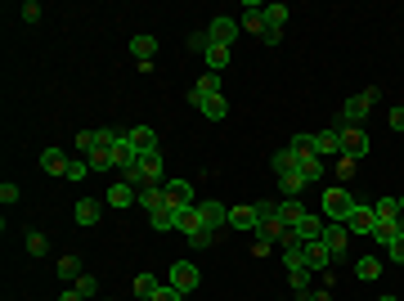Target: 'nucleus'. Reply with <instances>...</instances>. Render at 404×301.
I'll return each instance as SVG.
<instances>
[{
	"instance_id": "nucleus-1",
	"label": "nucleus",
	"mask_w": 404,
	"mask_h": 301,
	"mask_svg": "<svg viewBox=\"0 0 404 301\" xmlns=\"http://www.w3.org/2000/svg\"><path fill=\"white\" fill-rule=\"evenodd\" d=\"M355 211V198H350V189L346 185H333V189H324V198H319V216L324 221H341L346 225V216Z\"/></svg>"
},
{
	"instance_id": "nucleus-2",
	"label": "nucleus",
	"mask_w": 404,
	"mask_h": 301,
	"mask_svg": "<svg viewBox=\"0 0 404 301\" xmlns=\"http://www.w3.org/2000/svg\"><path fill=\"white\" fill-rule=\"evenodd\" d=\"M377 99H382V94H377L373 86H369V90H364V94H350V99H346V104H341V126H360V122H364V117H369V108H373ZM341 126H337V130H341Z\"/></svg>"
},
{
	"instance_id": "nucleus-3",
	"label": "nucleus",
	"mask_w": 404,
	"mask_h": 301,
	"mask_svg": "<svg viewBox=\"0 0 404 301\" xmlns=\"http://www.w3.org/2000/svg\"><path fill=\"white\" fill-rule=\"evenodd\" d=\"M220 90H225V86H220V72H202V77L189 86V104H193V108H202L207 99H216Z\"/></svg>"
},
{
	"instance_id": "nucleus-4",
	"label": "nucleus",
	"mask_w": 404,
	"mask_h": 301,
	"mask_svg": "<svg viewBox=\"0 0 404 301\" xmlns=\"http://www.w3.org/2000/svg\"><path fill=\"white\" fill-rule=\"evenodd\" d=\"M369 153V135H364L360 126H341V158L355 162V158H364Z\"/></svg>"
},
{
	"instance_id": "nucleus-5",
	"label": "nucleus",
	"mask_w": 404,
	"mask_h": 301,
	"mask_svg": "<svg viewBox=\"0 0 404 301\" xmlns=\"http://www.w3.org/2000/svg\"><path fill=\"white\" fill-rule=\"evenodd\" d=\"M346 243H350V230H346L341 221H328V225H324V247L333 252V261L346 257Z\"/></svg>"
},
{
	"instance_id": "nucleus-6",
	"label": "nucleus",
	"mask_w": 404,
	"mask_h": 301,
	"mask_svg": "<svg viewBox=\"0 0 404 301\" xmlns=\"http://www.w3.org/2000/svg\"><path fill=\"white\" fill-rule=\"evenodd\" d=\"M162 194H166V207H171V211H185V207H193V189H189V180H166V185H162Z\"/></svg>"
},
{
	"instance_id": "nucleus-7",
	"label": "nucleus",
	"mask_w": 404,
	"mask_h": 301,
	"mask_svg": "<svg viewBox=\"0 0 404 301\" xmlns=\"http://www.w3.org/2000/svg\"><path fill=\"white\" fill-rule=\"evenodd\" d=\"M202 283V274H198V266H189V261H176V266H171V288H180V293H193V288Z\"/></svg>"
},
{
	"instance_id": "nucleus-8",
	"label": "nucleus",
	"mask_w": 404,
	"mask_h": 301,
	"mask_svg": "<svg viewBox=\"0 0 404 301\" xmlns=\"http://www.w3.org/2000/svg\"><path fill=\"white\" fill-rule=\"evenodd\" d=\"M346 230L350 234H377V211L364 207V202H355V211L346 216Z\"/></svg>"
},
{
	"instance_id": "nucleus-9",
	"label": "nucleus",
	"mask_w": 404,
	"mask_h": 301,
	"mask_svg": "<svg viewBox=\"0 0 404 301\" xmlns=\"http://www.w3.org/2000/svg\"><path fill=\"white\" fill-rule=\"evenodd\" d=\"M243 32H252V36H265V27H269V18H265V5H256V0H247L243 5V23H238Z\"/></svg>"
},
{
	"instance_id": "nucleus-10",
	"label": "nucleus",
	"mask_w": 404,
	"mask_h": 301,
	"mask_svg": "<svg viewBox=\"0 0 404 301\" xmlns=\"http://www.w3.org/2000/svg\"><path fill=\"white\" fill-rule=\"evenodd\" d=\"M238 32H243V27H238L234 18H225V14H220V18H212V27H207V36H212V45H225V50L234 45V36H238Z\"/></svg>"
},
{
	"instance_id": "nucleus-11",
	"label": "nucleus",
	"mask_w": 404,
	"mask_h": 301,
	"mask_svg": "<svg viewBox=\"0 0 404 301\" xmlns=\"http://www.w3.org/2000/svg\"><path fill=\"white\" fill-rule=\"evenodd\" d=\"M324 225H328V221H324V216H314V211H305V216H301V221H297V225H292V234H297V238H301V243H314V238H324Z\"/></svg>"
},
{
	"instance_id": "nucleus-12",
	"label": "nucleus",
	"mask_w": 404,
	"mask_h": 301,
	"mask_svg": "<svg viewBox=\"0 0 404 301\" xmlns=\"http://www.w3.org/2000/svg\"><path fill=\"white\" fill-rule=\"evenodd\" d=\"M104 202H108L113 211H121V207H130V202H140V194H135L126 180H117V185H108V189H104Z\"/></svg>"
},
{
	"instance_id": "nucleus-13",
	"label": "nucleus",
	"mask_w": 404,
	"mask_h": 301,
	"mask_svg": "<svg viewBox=\"0 0 404 301\" xmlns=\"http://www.w3.org/2000/svg\"><path fill=\"white\" fill-rule=\"evenodd\" d=\"M297 176L305 185H319L324 180V158H314V153H297Z\"/></svg>"
},
{
	"instance_id": "nucleus-14",
	"label": "nucleus",
	"mask_w": 404,
	"mask_h": 301,
	"mask_svg": "<svg viewBox=\"0 0 404 301\" xmlns=\"http://www.w3.org/2000/svg\"><path fill=\"white\" fill-rule=\"evenodd\" d=\"M140 171H144V180H149V185H166L162 180V171H166V162H162V153H140Z\"/></svg>"
},
{
	"instance_id": "nucleus-15",
	"label": "nucleus",
	"mask_w": 404,
	"mask_h": 301,
	"mask_svg": "<svg viewBox=\"0 0 404 301\" xmlns=\"http://www.w3.org/2000/svg\"><path fill=\"white\" fill-rule=\"evenodd\" d=\"M198 211H202V221H207V230H225V225H229V211L225 207H220V202L216 198H207V202H198Z\"/></svg>"
},
{
	"instance_id": "nucleus-16",
	"label": "nucleus",
	"mask_w": 404,
	"mask_h": 301,
	"mask_svg": "<svg viewBox=\"0 0 404 301\" xmlns=\"http://www.w3.org/2000/svg\"><path fill=\"white\" fill-rule=\"evenodd\" d=\"M126 140H130L135 153H153V149H157V130H153V126H130Z\"/></svg>"
},
{
	"instance_id": "nucleus-17",
	"label": "nucleus",
	"mask_w": 404,
	"mask_h": 301,
	"mask_svg": "<svg viewBox=\"0 0 404 301\" xmlns=\"http://www.w3.org/2000/svg\"><path fill=\"white\" fill-rule=\"evenodd\" d=\"M328 266H333V252L324 247V238L305 243V270H328Z\"/></svg>"
},
{
	"instance_id": "nucleus-18",
	"label": "nucleus",
	"mask_w": 404,
	"mask_h": 301,
	"mask_svg": "<svg viewBox=\"0 0 404 301\" xmlns=\"http://www.w3.org/2000/svg\"><path fill=\"white\" fill-rule=\"evenodd\" d=\"M341 153V130H319L314 135V158H337Z\"/></svg>"
},
{
	"instance_id": "nucleus-19",
	"label": "nucleus",
	"mask_w": 404,
	"mask_h": 301,
	"mask_svg": "<svg viewBox=\"0 0 404 301\" xmlns=\"http://www.w3.org/2000/svg\"><path fill=\"white\" fill-rule=\"evenodd\" d=\"M104 207H108V202H99V198H81V202H77V211H72V216H77V225H99Z\"/></svg>"
},
{
	"instance_id": "nucleus-20",
	"label": "nucleus",
	"mask_w": 404,
	"mask_h": 301,
	"mask_svg": "<svg viewBox=\"0 0 404 301\" xmlns=\"http://www.w3.org/2000/svg\"><path fill=\"white\" fill-rule=\"evenodd\" d=\"M269 166H274V176H292V171H297V149H292V144H288V149H278L274 158H269Z\"/></svg>"
},
{
	"instance_id": "nucleus-21",
	"label": "nucleus",
	"mask_w": 404,
	"mask_h": 301,
	"mask_svg": "<svg viewBox=\"0 0 404 301\" xmlns=\"http://www.w3.org/2000/svg\"><path fill=\"white\" fill-rule=\"evenodd\" d=\"M113 158H117V171H130V166H140V153L130 149V140L121 135L117 140V149H113Z\"/></svg>"
},
{
	"instance_id": "nucleus-22",
	"label": "nucleus",
	"mask_w": 404,
	"mask_h": 301,
	"mask_svg": "<svg viewBox=\"0 0 404 301\" xmlns=\"http://www.w3.org/2000/svg\"><path fill=\"white\" fill-rule=\"evenodd\" d=\"M373 211H377V221H404V211H400V198H396V194L377 198V202H373Z\"/></svg>"
},
{
	"instance_id": "nucleus-23",
	"label": "nucleus",
	"mask_w": 404,
	"mask_h": 301,
	"mask_svg": "<svg viewBox=\"0 0 404 301\" xmlns=\"http://www.w3.org/2000/svg\"><path fill=\"white\" fill-rule=\"evenodd\" d=\"M68 162H72V158H63V149H45V153H41V171H50V176H63Z\"/></svg>"
},
{
	"instance_id": "nucleus-24",
	"label": "nucleus",
	"mask_w": 404,
	"mask_h": 301,
	"mask_svg": "<svg viewBox=\"0 0 404 301\" xmlns=\"http://www.w3.org/2000/svg\"><path fill=\"white\" fill-rule=\"evenodd\" d=\"M140 207L149 211V216H153V211H162V207H166V194H162V185H149V189H140Z\"/></svg>"
},
{
	"instance_id": "nucleus-25",
	"label": "nucleus",
	"mask_w": 404,
	"mask_h": 301,
	"mask_svg": "<svg viewBox=\"0 0 404 301\" xmlns=\"http://www.w3.org/2000/svg\"><path fill=\"white\" fill-rule=\"evenodd\" d=\"M130 54H135V63H153L157 41H153V36H135V41H130Z\"/></svg>"
},
{
	"instance_id": "nucleus-26",
	"label": "nucleus",
	"mask_w": 404,
	"mask_h": 301,
	"mask_svg": "<svg viewBox=\"0 0 404 301\" xmlns=\"http://www.w3.org/2000/svg\"><path fill=\"white\" fill-rule=\"evenodd\" d=\"M229 230H256V207H229Z\"/></svg>"
},
{
	"instance_id": "nucleus-27",
	"label": "nucleus",
	"mask_w": 404,
	"mask_h": 301,
	"mask_svg": "<svg viewBox=\"0 0 404 301\" xmlns=\"http://www.w3.org/2000/svg\"><path fill=\"white\" fill-rule=\"evenodd\" d=\"M301 216H305V207H301V198H283V202H278V221H283L288 230H292V225L301 221Z\"/></svg>"
},
{
	"instance_id": "nucleus-28",
	"label": "nucleus",
	"mask_w": 404,
	"mask_h": 301,
	"mask_svg": "<svg viewBox=\"0 0 404 301\" xmlns=\"http://www.w3.org/2000/svg\"><path fill=\"white\" fill-rule=\"evenodd\" d=\"M54 270H59V279H63L68 288H72V283H77V279H81V274H85V270H81V261H77V257H59V266H54Z\"/></svg>"
},
{
	"instance_id": "nucleus-29",
	"label": "nucleus",
	"mask_w": 404,
	"mask_h": 301,
	"mask_svg": "<svg viewBox=\"0 0 404 301\" xmlns=\"http://www.w3.org/2000/svg\"><path fill=\"white\" fill-rule=\"evenodd\" d=\"M288 283H292V293H297V301L310 297V270L297 266V270H288Z\"/></svg>"
},
{
	"instance_id": "nucleus-30",
	"label": "nucleus",
	"mask_w": 404,
	"mask_h": 301,
	"mask_svg": "<svg viewBox=\"0 0 404 301\" xmlns=\"http://www.w3.org/2000/svg\"><path fill=\"white\" fill-rule=\"evenodd\" d=\"M377 274H382V261H377V257H360V261H355V279L373 283Z\"/></svg>"
},
{
	"instance_id": "nucleus-31",
	"label": "nucleus",
	"mask_w": 404,
	"mask_h": 301,
	"mask_svg": "<svg viewBox=\"0 0 404 301\" xmlns=\"http://www.w3.org/2000/svg\"><path fill=\"white\" fill-rule=\"evenodd\" d=\"M278 194H283V198H301V194H305V180H301L297 171H292V176H278Z\"/></svg>"
},
{
	"instance_id": "nucleus-32",
	"label": "nucleus",
	"mask_w": 404,
	"mask_h": 301,
	"mask_svg": "<svg viewBox=\"0 0 404 301\" xmlns=\"http://www.w3.org/2000/svg\"><path fill=\"white\" fill-rule=\"evenodd\" d=\"M202 117H212V122H225V113H229V104H225V94H216V99H207L202 108H198Z\"/></svg>"
},
{
	"instance_id": "nucleus-33",
	"label": "nucleus",
	"mask_w": 404,
	"mask_h": 301,
	"mask_svg": "<svg viewBox=\"0 0 404 301\" xmlns=\"http://www.w3.org/2000/svg\"><path fill=\"white\" fill-rule=\"evenodd\" d=\"M157 288H162V283H157L153 274H135V297H140V301H153Z\"/></svg>"
},
{
	"instance_id": "nucleus-34",
	"label": "nucleus",
	"mask_w": 404,
	"mask_h": 301,
	"mask_svg": "<svg viewBox=\"0 0 404 301\" xmlns=\"http://www.w3.org/2000/svg\"><path fill=\"white\" fill-rule=\"evenodd\" d=\"M202 59H207V72H220V68H229V50H225V45H212V50H207Z\"/></svg>"
},
{
	"instance_id": "nucleus-35",
	"label": "nucleus",
	"mask_w": 404,
	"mask_h": 301,
	"mask_svg": "<svg viewBox=\"0 0 404 301\" xmlns=\"http://www.w3.org/2000/svg\"><path fill=\"white\" fill-rule=\"evenodd\" d=\"M85 176H90V162H81V158H72V162H68V171H63V180H72V185H81Z\"/></svg>"
},
{
	"instance_id": "nucleus-36",
	"label": "nucleus",
	"mask_w": 404,
	"mask_h": 301,
	"mask_svg": "<svg viewBox=\"0 0 404 301\" xmlns=\"http://www.w3.org/2000/svg\"><path fill=\"white\" fill-rule=\"evenodd\" d=\"M265 221H278V202H274V198L256 202V225H265Z\"/></svg>"
},
{
	"instance_id": "nucleus-37",
	"label": "nucleus",
	"mask_w": 404,
	"mask_h": 301,
	"mask_svg": "<svg viewBox=\"0 0 404 301\" xmlns=\"http://www.w3.org/2000/svg\"><path fill=\"white\" fill-rule=\"evenodd\" d=\"M149 225H153V230H176V211H171V207L153 211V216H149Z\"/></svg>"
},
{
	"instance_id": "nucleus-38",
	"label": "nucleus",
	"mask_w": 404,
	"mask_h": 301,
	"mask_svg": "<svg viewBox=\"0 0 404 301\" xmlns=\"http://www.w3.org/2000/svg\"><path fill=\"white\" fill-rule=\"evenodd\" d=\"M72 288H77V293H81V297H90V301H94V297H99V279H94V274H81V279H77V283H72Z\"/></svg>"
},
{
	"instance_id": "nucleus-39",
	"label": "nucleus",
	"mask_w": 404,
	"mask_h": 301,
	"mask_svg": "<svg viewBox=\"0 0 404 301\" xmlns=\"http://www.w3.org/2000/svg\"><path fill=\"white\" fill-rule=\"evenodd\" d=\"M77 149L85 153V158H90V153L99 149V135H94V130H77Z\"/></svg>"
},
{
	"instance_id": "nucleus-40",
	"label": "nucleus",
	"mask_w": 404,
	"mask_h": 301,
	"mask_svg": "<svg viewBox=\"0 0 404 301\" xmlns=\"http://www.w3.org/2000/svg\"><path fill=\"white\" fill-rule=\"evenodd\" d=\"M265 18H269V27H283V23H288V5H265Z\"/></svg>"
},
{
	"instance_id": "nucleus-41",
	"label": "nucleus",
	"mask_w": 404,
	"mask_h": 301,
	"mask_svg": "<svg viewBox=\"0 0 404 301\" xmlns=\"http://www.w3.org/2000/svg\"><path fill=\"white\" fill-rule=\"evenodd\" d=\"M189 50L207 54V50H212V36H207V32H189Z\"/></svg>"
},
{
	"instance_id": "nucleus-42",
	"label": "nucleus",
	"mask_w": 404,
	"mask_h": 301,
	"mask_svg": "<svg viewBox=\"0 0 404 301\" xmlns=\"http://www.w3.org/2000/svg\"><path fill=\"white\" fill-rule=\"evenodd\" d=\"M45 247H50V243H45V234H27V252H32V257H45Z\"/></svg>"
},
{
	"instance_id": "nucleus-43",
	"label": "nucleus",
	"mask_w": 404,
	"mask_h": 301,
	"mask_svg": "<svg viewBox=\"0 0 404 301\" xmlns=\"http://www.w3.org/2000/svg\"><path fill=\"white\" fill-rule=\"evenodd\" d=\"M153 301H185V293H180V288H171V283H162L153 293Z\"/></svg>"
},
{
	"instance_id": "nucleus-44",
	"label": "nucleus",
	"mask_w": 404,
	"mask_h": 301,
	"mask_svg": "<svg viewBox=\"0 0 404 301\" xmlns=\"http://www.w3.org/2000/svg\"><path fill=\"white\" fill-rule=\"evenodd\" d=\"M18 198H23V194H18V185H9V180H5V185H0V202H5V207H14Z\"/></svg>"
},
{
	"instance_id": "nucleus-45",
	"label": "nucleus",
	"mask_w": 404,
	"mask_h": 301,
	"mask_svg": "<svg viewBox=\"0 0 404 301\" xmlns=\"http://www.w3.org/2000/svg\"><path fill=\"white\" fill-rule=\"evenodd\" d=\"M386 252H391V261H400V266H404V234H396V238H391V243H386Z\"/></svg>"
},
{
	"instance_id": "nucleus-46",
	"label": "nucleus",
	"mask_w": 404,
	"mask_h": 301,
	"mask_svg": "<svg viewBox=\"0 0 404 301\" xmlns=\"http://www.w3.org/2000/svg\"><path fill=\"white\" fill-rule=\"evenodd\" d=\"M23 23H41V5H36V0L23 5Z\"/></svg>"
},
{
	"instance_id": "nucleus-47",
	"label": "nucleus",
	"mask_w": 404,
	"mask_h": 301,
	"mask_svg": "<svg viewBox=\"0 0 404 301\" xmlns=\"http://www.w3.org/2000/svg\"><path fill=\"white\" fill-rule=\"evenodd\" d=\"M261 41H265V45H278V41H283V27H265Z\"/></svg>"
},
{
	"instance_id": "nucleus-48",
	"label": "nucleus",
	"mask_w": 404,
	"mask_h": 301,
	"mask_svg": "<svg viewBox=\"0 0 404 301\" xmlns=\"http://www.w3.org/2000/svg\"><path fill=\"white\" fill-rule=\"evenodd\" d=\"M391 130H404V108H391Z\"/></svg>"
},
{
	"instance_id": "nucleus-49",
	"label": "nucleus",
	"mask_w": 404,
	"mask_h": 301,
	"mask_svg": "<svg viewBox=\"0 0 404 301\" xmlns=\"http://www.w3.org/2000/svg\"><path fill=\"white\" fill-rule=\"evenodd\" d=\"M59 301H81V293H77V288H68V293L59 297Z\"/></svg>"
},
{
	"instance_id": "nucleus-50",
	"label": "nucleus",
	"mask_w": 404,
	"mask_h": 301,
	"mask_svg": "<svg viewBox=\"0 0 404 301\" xmlns=\"http://www.w3.org/2000/svg\"><path fill=\"white\" fill-rule=\"evenodd\" d=\"M305 301H333V297H328V293H310V297H305Z\"/></svg>"
},
{
	"instance_id": "nucleus-51",
	"label": "nucleus",
	"mask_w": 404,
	"mask_h": 301,
	"mask_svg": "<svg viewBox=\"0 0 404 301\" xmlns=\"http://www.w3.org/2000/svg\"><path fill=\"white\" fill-rule=\"evenodd\" d=\"M377 301H400V297H377Z\"/></svg>"
},
{
	"instance_id": "nucleus-52",
	"label": "nucleus",
	"mask_w": 404,
	"mask_h": 301,
	"mask_svg": "<svg viewBox=\"0 0 404 301\" xmlns=\"http://www.w3.org/2000/svg\"><path fill=\"white\" fill-rule=\"evenodd\" d=\"M400 211H404V194H400Z\"/></svg>"
}]
</instances>
